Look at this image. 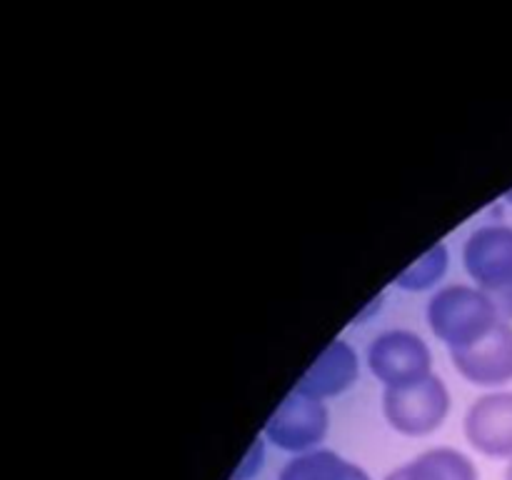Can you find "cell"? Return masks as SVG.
<instances>
[{"instance_id":"cell-1","label":"cell","mask_w":512,"mask_h":480,"mask_svg":"<svg viewBox=\"0 0 512 480\" xmlns=\"http://www.w3.org/2000/svg\"><path fill=\"white\" fill-rule=\"evenodd\" d=\"M428 325L448 350L468 348L500 323L493 300L475 285L453 283L440 288L428 303Z\"/></svg>"},{"instance_id":"cell-2","label":"cell","mask_w":512,"mask_h":480,"mask_svg":"<svg viewBox=\"0 0 512 480\" xmlns=\"http://www.w3.org/2000/svg\"><path fill=\"white\" fill-rule=\"evenodd\" d=\"M465 273L483 290L500 318L512 323V225L488 223L470 233L463 248Z\"/></svg>"},{"instance_id":"cell-3","label":"cell","mask_w":512,"mask_h":480,"mask_svg":"<svg viewBox=\"0 0 512 480\" xmlns=\"http://www.w3.org/2000/svg\"><path fill=\"white\" fill-rule=\"evenodd\" d=\"M450 390L440 375H428L408 388H385L383 415L393 430L408 438L435 433L450 413Z\"/></svg>"},{"instance_id":"cell-4","label":"cell","mask_w":512,"mask_h":480,"mask_svg":"<svg viewBox=\"0 0 512 480\" xmlns=\"http://www.w3.org/2000/svg\"><path fill=\"white\" fill-rule=\"evenodd\" d=\"M368 368L385 388H408L433 375V353L418 333L393 328L373 338Z\"/></svg>"},{"instance_id":"cell-5","label":"cell","mask_w":512,"mask_h":480,"mask_svg":"<svg viewBox=\"0 0 512 480\" xmlns=\"http://www.w3.org/2000/svg\"><path fill=\"white\" fill-rule=\"evenodd\" d=\"M330 430V410L325 400L290 390L273 410L263 428V438L285 453H310L325 440Z\"/></svg>"},{"instance_id":"cell-6","label":"cell","mask_w":512,"mask_h":480,"mask_svg":"<svg viewBox=\"0 0 512 480\" xmlns=\"http://www.w3.org/2000/svg\"><path fill=\"white\" fill-rule=\"evenodd\" d=\"M455 370L480 388H503L512 383V323L500 320L493 330L468 348L450 350Z\"/></svg>"},{"instance_id":"cell-7","label":"cell","mask_w":512,"mask_h":480,"mask_svg":"<svg viewBox=\"0 0 512 480\" xmlns=\"http://www.w3.org/2000/svg\"><path fill=\"white\" fill-rule=\"evenodd\" d=\"M463 433L478 453L512 460V390H490L473 400Z\"/></svg>"},{"instance_id":"cell-8","label":"cell","mask_w":512,"mask_h":480,"mask_svg":"<svg viewBox=\"0 0 512 480\" xmlns=\"http://www.w3.org/2000/svg\"><path fill=\"white\" fill-rule=\"evenodd\" d=\"M360 375V360L353 345L343 338H335L325 345L323 353L313 360L308 370L300 375L293 390H300L313 398L328 400L343 395L355 385Z\"/></svg>"},{"instance_id":"cell-9","label":"cell","mask_w":512,"mask_h":480,"mask_svg":"<svg viewBox=\"0 0 512 480\" xmlns=\"http://www.w3.org/2000/svg\"><path fill=\"white\" fill-rule=\"evenodd\" d=\"M385 480H480V473L468 455L440 445L390 470Z\"/></svg>"},{"instance_id":"cell-10","label":"cell","mask_w":512,"mask_h":480,"mask_svg":"<svg viewBox=\"0 0 512 480\" xmlns=\"http://www.w3.org/2000/svg\"><path fill=\"white\" fill-rule=\"evenodd\" d=\"M278 480H373L360 465L335 450L315 448L310 453H300L290 458L280 470Z\"/></svg>"},{"instance_id":"cell-11","label":"cell","mask_w":512,"mask_h":480,"mask_svg":"<svg viewBox=\"0 0 512 480\" xmlns=\"http://www.w3.org/2000/svg\"><path fill=\"white\" fill-rule=\"evenodd\" d=\"M450 268V250L445 243H435L433 248L425 250L415 263H410L403 273L395 278V285L408 293H423V290L435 288L445 278Z\"/></svg>"},{"instance_id":"cell-12","label":"cell","mask_w":512,"mask_h":480,"mask_svg":"<svg viewBox=\"0 0 512 480\" xmlns=\"http://www.w3.org/2000/svg\"><path fill=\"white\" fill-rule=\"evenodd\" d=\"M263 458H265V440L255 438V443L250 445L248 455L243 458V463L238 465V470L233 473V480H250L255 478V473H258L260 468H263Z\"/></svg>"},{"instance_id":"cell-13","label":"cell","mask_w":512,"mask_h":480,"mask_svg":"<svg viewBox=\"0 0 512 480\" xmlns=\"http://www.w3.org/2000/svg\"><path fill=\"white\" fill-rule=\"evenodd\" d=\"M383 300H385V293L375 295V298H373V303H370L368 308L363 310V313H358V315H355V323H365V318H368V315H373L375 310H378V308H383Z\"/></svg>"},{"instance_id":"cell-14","label":"cell","mask_w":512,"mask_h":480,"mask_svg":"<svg viewBox=\"0 0 512 480\" xmlns=\"http://www.w3.org/2000/svg\"><path fill=\"white\" fill-rule=\"evenodd\" d=\"M505 480H512V460L508 463V468H505Z\"/></svg>"},{"instance_id":"cell-15","label":"cell","mask_w":512,"mask_h":480,"mask_svg":"<svg viewBox=\"0 0 512 480\" xmlns=\"http://www.w3.org/2000/svg\"><path fill=\"white\" fill-rule=\"evenodd\" d=\"M505 200H508V203L512 205V188L508 190V193H505Z\"/></svg>"}]
</instances>
